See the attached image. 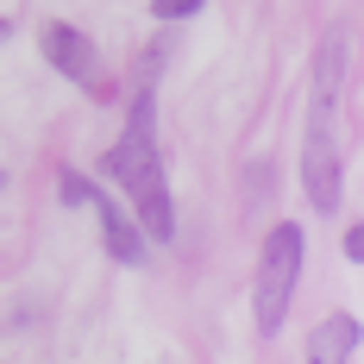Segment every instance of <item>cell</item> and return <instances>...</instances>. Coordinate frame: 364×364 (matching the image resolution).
Instances as JSON below:
<instances>
[{"label":"cell","mask_w":364,"mask_h":364,"mask_svg":"<svg viewBox=\"0 0 364 364\" xmlns=\"http://www.w3.org/2000/svg\"><path fill=\"white\" fill-rule=\"evenodd\" d=\"M301 188H308V201H314L321 214L339 201V157H333V139H327V107L314 113V126H308V151H301Z\"/></svg>","instance_id":"4"},{"label":"cell","mask_w":364,"mask_h":364,"mask_svg":"<svg viewBox=\"0 0 364 364\" xmlns=\"http://www.w3.org/2000/svg\"><path fill=\"white\" fill-rule=\"evenodd\" d=\"M0 182H6V176H0Z\"/></svg>","instance_id":"10"},{"label":"cell","mask_w":364,"mask_h":364,"mask_svg":"<svg viewBox=\"0 0 364 364\" xmlns=\"http://www.w3.org/2000/svg\"><path fill=\"white\" fill-rule=\"evenodd\" d=\"M44 57H50V70L70 75V82H95V38L75 32V26H44Z\"/></svg>","instance_id":"5"},{"label":"cell","mask_w":364,"mask_h":364,"mask_svg":"<svg viewBox=\"0 0 364 364\" xmlns=\"http://www.w3.org/2000/svg\"><path fill=\"white\" fill-rule=\"evenodd\" d=\"M208 0H151V13L157 19H188V13H201Z\"/></svg>","instance_id":"7"},{"label":"cell","mask_w":364,"mask_h":364,"mask_svg":"<svg viewBox=\"0 0 364 364\" xmlns=\"http://www.w3.org/2000/svg\"><path fill=\"white\" fill-rule=\"evenodd\" d=\"M0 44H6V19H0Z\"/></svg>","instance_id":"9"},{"label":"cell","mask_w":364,"mask_h":364,"mask_svg":"<svg viewBox=\"0 0 364 364\" xmlns=\"http://www.w3.org/2000/svg\"><path fill=\"white\" fill-rule=\"evenodd\" d=\"M346 257H352V264H364V232H358V226L346 232Z\"/></svg>","instance_id":"8"},{"label":"cell","mask_w":364,"mask_h":364,"mask_svg":"<svg viewBox=\"0 0 364 364\" xmlns=\"http://www.w3.org/2000/svg\"><path fill=\"white\" fill-rule=\"evenodd\" d=\"M295 277H301V226L295 220H277L270 239H264V257H257V283H252V308H257V333H277L283 314H289Z\"/></svg>","instance_id":"2"},{"label":"cell","mask_w":364,"mask_h":364,"mask_svg":"<svg viewBox=\"0 0 364 364\" xmlns=\"http://www.w3.org/2000/svg\"><path fill=\"white\" fill-rule=\"evenodd\" d=\"M57 188H63V201H82V208H95V214H101V239H107V257H119V264H145V232L126 220V208H119V201H107L95 182H88V176H75V170H63V182H57Z\"/></svg>","instance_id":"3"},{"label":"cell","mask_w":364,"mask_h":364,"mask_svg":"<svg viewBox=\"0 0 364 364\" xmlns=\"http://www.w3.org/2000/svg\"><path fill=\"white\" fill-rule=\"evenodd\" d=\"M151 119H157V101H151V75H145V88L132 95V113H126V132L113 139V151L101 157V170L132 195V208L145 220V239L164 245V239H176V214H170V188H164V157H157Z\"/></svg>","instance_id":"1"},{"label":"cell","mask_w":364,"mask_h":364,"mask_svg":"<svg viewBox=\"0 0 364 364\" xmlns=\"http://www.w3.org/2000/svg\"><path fill=\"white\" fill-rule=\"evenodd\" d=\"M308 358H358V321H352V314H333V321H321V327H314V339H308Z\"/></svg>","instance_id":"6"}]
</instances>
